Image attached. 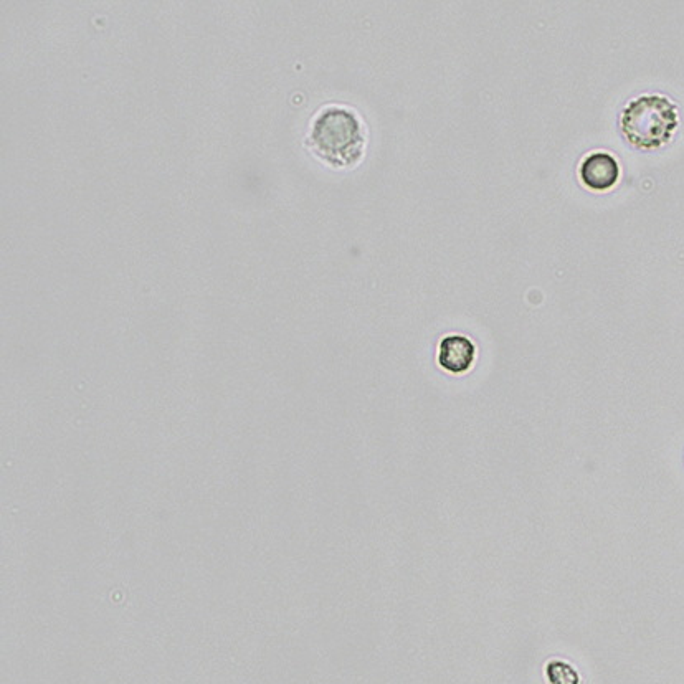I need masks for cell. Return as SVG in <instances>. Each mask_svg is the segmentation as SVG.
I'll return each instance as SVG.
<instances>
[{
  "label": "cell",
  "instance_id": "cell-1",
  "mask_svg": "<svg viewBox=\"0 0 684 684\" xmlns=\"http://www.w3.org/2000/svg\"><path fill=\"white\" fill-rule=\"evenodd\" d=\"M366 141V129L356 111L328 106L314 118L306 146L329 166L346 169L361 162Z\"/></svg>",
  "mask_w": 684,
  "mask_h": 684
},
{
  "label": "cell",
  "instance_id": "cell-3",
  "mask_svg": "<svg viewBox=\"0 0 684 684\" xmlns=\"http://www.w3.org/2000/svg\"><path fill=\"white\" fill-rule=\"evenodd\" d=\"M580 179L587 189L605 192L617 186L620 164L617 157L608 152H592L580 164Z\"/></svg>",
  "mask_w": 684,
  "mask_h": 684
},
{
  "label": "cell",
  "instance_id": "cell-4",
  "mask_svg": "<svg viewBox=\"0 0 684 684\" xmlns=\"http://www.w3.org/2000/svg\"><path fill=\"white\" fill-rule=\"evenodd\" d=\"M476 346L470 338L452 334L438 344V364L450 374H465L475 364Z\"/></svg>",
  "mask_w": 684,
  "mask_h": 684
},
{
  "label": "cell",
  "instance_id": "cell-5",
  "mask_svg": "<svg viewBox=\"0 0 684 684\" xmlns=\"http://www.w3.org/2000/svg\"><path fill=\"white\" fill-rule=\"evenodd\" d=\"M546 673L551 684H579L577 671L564 661H551L547 665Z\"/></svg>",
  "mask_w": 684,
  "mask_h": 684
},
{
  "label": "cell",
  "instance_id": "cell-2",
  "mask_svg": "<svg viewBox=\"0 0 684 684\" xmlns=\"http://www.w3.org/2000/svg\"><path fill=\"white\" fill-rule=\"evenodd\" d=\"M678 124L675 103L660 95L638 96L623 108L618 118L623 139L640 151H653L670 143Z\"/></svg>",
  "mask_w": 684,
  "mask_h": 684
}]
</instances>
